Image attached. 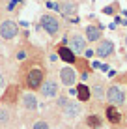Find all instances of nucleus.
Listing matches in <instances>:
<instances>
[{
  "label": "nucleus",
  "mask_w": 127,
  "mask_h": 129,
  "mask_svg": "<svg viewBox=\"0 0 127 129\" xmlns=\"http://www.w3.org/2000/svg\"><path fill=\"white\" fill-rule=\"evenodd\" d=\"M58 56L62 58L64 62H67V64H75L77 62V56L73 54V51L69 47H65V45H62V47H58Z\"/></svg>",
  "instance_id": "obj_11"
},
{
  "label": "nucleus",
  "mask_w": 127,
  "mask_h": 129,
  "mask_svg": "<svg viewBox=\"0 0 127 129\" xmlns=\"http://www.w3.org/2000/svg\"><path fill=\"white\" fill-rule=\"evenodd\" d=\"M17 58H19V60H24V58H26V51H19V52H17Z\"/></svg>",
  "instance_id": "obj_24"
},
{
  "label": "nucleus",
  "mask_w": 127,
  "mask_h": 129,
  "mask_svg": "<svg viewBox=\"0 0 127 129\" xmlns=\"http://www.w3.org/2000/svg\"><path fill=\"white\" fill-rule=\"evenodd\" d=\"M4 84H6V79H4V75H2V73H0V88H2V86H4Z\"/></svg>",
  "instance_id": "obj_25"
},
{
  "label": "nucleus",
  "mask_w": 127,
  "mask_h": 129,
  "mask_svg": "<svg viewBox=\"0 0 127 129\" xmlns=\"http://www.w3.org/2000/svg\"><path fill=\"white\" fill-rule=\"evenodd\" d=\"M60 81H62V84L64 86H69L71 88L73 84L77 82V73H75V69L73 68H62L60 69Z\"/></svg>",
  "instance_id": "obj_8"
},
{
  "label": "nucleus",
  "mask_w": 127,
  "mask_h": 129,
  "mask_svg": "<svg viewBox=\"0 0 127 129\" xmlns=\"http://www.w3.org/2000/svg\"><path fill=\"white\" fill-rule=\"evenodd\" d=\"M67 101H69V97H58V99H56V105H58L60 109H62V107H64L65 103H67Z\"/></svg>",
  "instance_id": "obj_21"
},
{
  "label": "nucleus",
  "mask_w": 127,
  "mask_h": 129,
  "mask_svg": "<svg viewBox=\"0 0 127 129\" xmlns=\"http://www.w3.org/2000/svg\"><path fill=\"white\" fill-rule=\"evenodd\" d=\"M75 10H77L75 4H69V2H65V4H62V6H60V11H62L65 17H69L71 13H75Z\"/></svg>",
  "instance_id": "obj_17"
},
{
  "label": "nucleus",
  "mask_w": 127,
  "mask_h": 129,
  "mask_svg": "<svg viewBox=\"0 0 127 129\" xmlns=\"http://www.w3.org/2000/svg\"><path fill=\"white\" fill-rule=\"evenodd\" d=\"M105 95H107L108 103H110L112 107L125 103V94H123V90H121L120 86H110L107 92H105Z\"/></svg>",
  "instance_id": "obj_4"
},
{
  "label": "nucleus",
  "mask_w": 127,
  "mask_h": 129,
  "mask_svg": "<svg viewBox=\"0 0 127 129\" xmlns=\"http://www.w3.org/2000/svg\"><path fill=\"white\" fill-rule=\"evenodd\" d=\"M47 6H49L51 10H58L60 11V4H56V2H47Z\"/></svg>",
  "instance_id": "obj_23"
},
{
  "label": "nucleus",
  "mask_w": 127,
  "mask_h": 129,
  "mask_svg": "<svg viewBox=\"0 0 127 129\" xmlns=\"http://www.w3.org/2000/svg\"><path fill=\"white\" fill-rule=\"evenodd\" d=\"M19 34V26L17 23H13V21H4V23H0V36H2L4 39H13L15 36Z\"/></svg>",
  "instance_id": "obj_5"
},
{
  "label": "nucleus",
  "mask_w": 127,
  "mask_h": 129,
  "mask_svg": "<svg viewBox=\"0 0 127 129\" xmlns=\"http://www.w3.org/2000/svg\"><path fill=\"white\" fill-rule=\"evenodd\" d=\"M112 52H114V43H112L110 39H103V41H99L97 49H95V54L101 56V58H107V56H110Z\"/></svg>",
  "instance_id": "obj_10"
},
{
  "label": "nucleus",
  "mask_w": 127,
  "mask_h": 129,
  "mask_svg": "<svg viewBox=\"0 0 127 129\" xmlns=\"http://www.w3.org/2000/svg\"><path fill=\"white\" fill-rule=\"evenodd\" d=\"M11 120V114L8 109H0V125H8Z\"/></svg>",
  "instance_id": "obj_18"
},
{
  "label": "nucleus",
  "mask_w": 127,
  "mask_h": 129,
  "mask_svg": "<svg viewBox=\"0 0 127 129\" xmlns=\"http://www.w3.org/2000/svg\"><path fill=\"white\" fill-rule=\"evenodd\" d=\"M107 118H108V122L110 123H120L121 122V114L118 112V109L116 107H107Z\"/></svg>",
  "instance_id": "obj_13"
},
{
  "label": "nucleus",
  "mask_w": 127,
  "mask_h": 129,
  "mask_svg": "<svg viewBox=\"0 0 127 129\" xmlns=\"http://www.w3.org/2000/svg\"><path fill=\"white\" fill-rule=\"evenodd\" d=\"M90 94H94L95 97H99V99H101L103 94H105V92H103V86H101V84H94V86L90 88Z\"/></svg>",
  "instance_id": "obj_19"
},
{
  "label": "nucleus",
  "mask_w": 127,
  "mask_h": 129,
  "mask_svg": "<svg viewBox=\"0 0 127 129\" xmlns=\"http://www.w3.org/2000/svg\"><path fill=\"white\" fill-rule=\"evenodd\" d=\"M32 129H51V125H49L47 120H37V122H34Z\"/></svg>",
  "instance_id": "obj_20"
},
{
  "label": "nucleus",
  "mask_w": 127,
  "mask_h": 129,
  "mask_svg": "<svg viewBox=\"0 0 127 129\" xmlns=\"http://www.w3.org/2000/svg\"><path fill=\"white\" fill-rule=\"evenodd\" d=\"M101 38V28L95 24H90L86 26V39L88 41H97V39Z\"/></svg>",
  "instance_id": "obj_12"
},
{
  "label": "nucleus",
  "mask_w": 127,
  "mask_h": 129,
  "mask_svg": "<svg viewBox=\"0 0 127 129\" xmlns=\"http://www.w3.org/2000/svg\"><path fill=\"white\" fill-rule=\"evenodd\" d=\"M69 41V49L73 51V54H80V52L86 51V39L78 34H73L71 38H67Z\"/></svg>",
  "instance_id": "obj_6"
},
{
  "label": "nucleus",
  "mask_w": 127,
  "mask_h": 129,
  "mask_svg": "<svg viewBox=\"0 0 127 129\" xmlns=\"http://www.w3.org/2000/svg\"><path fill=\"white\" fill-rule=\"evenodd\" d=\"M39 94L45 97V99H54L58 95V82L54 79H45L43 84L39 86Z\"/></svg>",
  "instance_id": "obj_3"
},
{
  "label": "nucleus",
  "mask_w": 127,
  "mask_h": 129,
  "mask_svg": "<svg viewBox=\"0 0 127 129\" xmlns=\"http://www.w3.org/2000/svg\"><path fill=\"white\" fill-rule=\"evenodd\" d=\"M19 99H21V105H23L24 110H30V112L37 110V97L34 95L32 92H24V94H21Z\"/></svg>",
  "instance_id": "obj_7"
},
{
  "label": "nucleus",
  "mask_w": 127,
  "mask_h": 129,
  "mask_svg": "<svg viewBox=\"0 0 127 129\" xmlns=\"http://www.w3.org/2000/svg\"><path fill=\"white\" fill-rule=\"evenodd\" d=\"M17 4H21V0H11V2L8 4V10H10V11H13V8H15Z\"/></svg>",
  "instance_id": "obj_22"
},
{
  "label": "nucleus",
  "mask_w": 127,
  "mask_h": 129,
  "mask_svg": "<svg viewBox=\"0 0 127 129\" xmlns=\"http://www.w3.org/2000/svg\"><path fill=\"white\" fill-rule=\"evenodd\" d=\"M77 97H78L80 101H88L90 97H92L90 88L86 86V84H78V86H77Z\"/></svg>",
  "instance_id": "obj_15"
},
{
  "label": "nucleus",
  "mask_w": 127,
  "mask_h": 129,
  "mask_svg": "<svg viewBox=\"0 0 127 129\" xmlns=\"http://www.w3.org/2000/svg\"><path fill=\"white\" fill-rule=\"evenodd\" d=\"M17 92H19L17 86H10L6 90V94L2 95V103H13V101L17 99Z\"/></svg>",
  "instance_id": "obj_14"
},
{
  "label": "nucleus",
  "mask_w": 127,
  "mask_h": 129,
  "mask_svg": "<svg viewBox=\"0 0 127 129\" xmlns=\"http://www.w3.org/2000/svg\"><path fill=\"white\" fill-rule=\"evenodd\" d=\"M43 81H45V69L41 66H32L28 69V73H26V79H24L28 90H39Z\"/></svg>",
  "instance_id": "obj_1"
},
{
  "label": "nucleus",
  "mask_w": 127,
  "mask_h": 129,
  "mask_svg": "<svg viewBox=\"0 0 127 129\" xmlns=\"http://www.w3.org/2000/svg\"><path fill=\"white\" fill-rule=\"evenodd\" d=\"M39 23H41L43 30H45L49 36H52V38H54V36L60 32V21L56 19L54 15H41Z\"/></svg>",
  "instance_id": "obj_2"
},
{
  "label": "nucleus",
  "mask_w": 127,
  "mask_h": 129,
  "mask_svg": "<svg viewBox=\"0 0 127 129\" xmlns=\"http://www.w3.org/2000/svg\"><path fill=\"white\" fill-rule=\"evenodd\" d=\"M62 112H64V116H65V118H77L78 114L82 112L80 103H77V101H71V99H69L67 103L62 107Z\"/></svg>",
  "instance_id": "obj_9"
},
{
  "label": "nucleus",
  "mask_w": 127,
  "mask_h": 129,
  "mask_svg": "<svg viewBox=\"0 0 127 129\" xmlns=\"http://www.w3.org/2000/svg\"><path fill=\"white\" fill-rule=\"evenodd\" d=\"M86 52V56H88V58H92V56H94V51H84Z\"/></svg>",
  "instance_id": "obj_26"
},
{
  "label": "nucleus",
  "mask_w": 127,
  "mask_h": 129,
  "mask_svg": "<svg viewBox=\"0 0 127 129\" xmlns=\"http://www.w3.org/2000/svg\"><path fill=\"white\" fill-rule=\"evenodd\" d=\"M86 125L92 127V129L101 127V118H99V116H95V114H90V116L86 118Z\"/></svg>",
  "instance_id": "obj_16"
}]
</instances>
